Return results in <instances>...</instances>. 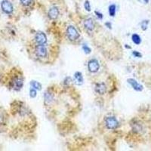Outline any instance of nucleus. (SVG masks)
<instances>
[{
    "label": "nucleus",
    "mask_w": 151,
    "mask_h": 151,
    "mask_svg": "<svg viewBox=\"0 0 151 151\" xmlns=\"http://www.w3.org/2000/svg\"><path fill=\"white\" fill-rule=\"evenodd\" d=\"M24 86V79L21 76H14L10 82V86L14 91H20Z\"/></svg>",
    "instance_id": "nucleus-1"
},
{
    "label": "nucleus",
    "mask_w": 151,
    "mask_h": 151,
    "mask_svg": "<svg viewBox=\"0 0 151 151\" xmlns=\"http://www.w3.org/2000/svg\"><path fill=\"white\" fill-rule=\"evenodd\" d=\"M66 33H67L66 34H67V38L72 42L77 40L79 38V36H80L77 29H76L73 26H69L67 28V32Z\"/></svg>",
    "instance_id": "nucleus-2"
},
{
    "label": "nucleus",
    "mask_w": 151,
    "mask_h": 151,
    "mask_svg": "<svg viewBox=\"0 0 151 151\" xmlns=\"http://www.w3.org/2000/svg\"><path fill=\"white\" fill-rule=\"evenodd\" d=\"M105 126L110 130H114L119 127V122L114 116H108L104 119Z\"/></svg>",
    "instance_id": "nucleus-3"
},
{
    "label": "nucleus",
    "mask_w": 151,
    "mask_h": 151,
    "mask_svg": "<svg viewBox=\"0 0 151 151\" xmlns=\"http://www.w3.org/2000/svg\"><path fill=\"white\" fill-rule=\"evenodd\" d=\"M1 9L4 13L7 14H11L13 13L14 11V7L13 5L9 0H2L1 2Z\"/></svg>",
    "instance_id": "nucleus-4"
},
{
    "label": "nucleus",
    "mask_w": 151,
    "mask_h": 151,
    "mask_svg": "<svg viewBox=\"0 0 151 151\" xmlns=\"http://www.w3.org/2000/svg\"><path fill=\"white\" fill-rule=\"evenodd\" d=\"M35 53L38 58H45L48 55V51L45 45H37L35 48Z\"/></svg>",
    "instance_id": "nucleus-5"
},
{
    "label": "nucleus",
    "mask_w": 151,
    "mask_h": 151,
    "mask_svg": "<svg viewBox=\"0 0 151 151\" xmlns=\"http://www.w3.org/2000/svg\"><path fill=\"white\" fill-rule=\"evenodd\" d=\"M100 69L99 62L96 59H91L88 62V70L90 73H97Z\"/></svg>",
    "instance_id": "nucleus-6"
},
{
    "label": "nucleus",
    "mask_w": 151,
    "mask_h": 151,
    "mask_svg": "<svg viewBox=\"0 0 151 151\" xmlns=\"http://www.w3.org/2000/svg\"><path fill=\"white\" fill-rule=\"evenodd\" d=\"M35 40L38 45H45L47 42V36L45 33L40 31L35 36Z\"/></svg>",
    "instance_id": "nucleus-7"
},
{
    "label": "nucleus",
    "mask_w": 151,
    "mask_h": 151,
    "mask_svg": "<svg viewBox=\"0 0 151 151\" xmlns=\"http://www.w3.org/2000/svg\"><path fill=\"white\" fill-rule=\"evenodd\" d=\"M127 82L132 88H133V89L137 91H143L144 89V87L141 84H140L138 82L135 80L134 79H128Z\"/></svg>",
    "instance_id": "nucleus-8"
},
{
    "label": "nucleus",
    "mask_w": 151,
    "mask_h": 151,
    "mask_svg": "<svg viewBox=\"0 0 151 151\" xmlns=\"http://www.w3.org/2000/svg\"><path fill=\"white\" fill-rule=\"evenodd\" d=\"M59 15V9L56 6H52L48 10V16L51 20H56Z\"/></svg>",
    "instance_id": "nucleus-9"
},
{
    "label": "nucleus",
    "mask_w": 151,
    "mask_h": 151,
    "mask_svg": "<svg viewBox=\"0 0 151 151\" xmlns=\"http://www.w3.org/2000/svg\"><path fill=\"white\" fill-rule=\"evenodd\" d=\"M94 90L98 94H104L106 91V86L104 83H97L94 87Z\"/></svg>",
    "instance_id": "nucleus-10"
},
{
    "label": "nucleus",
    "mask_w": 151,
    "mask_h": 151,
    "mask_svg": "<svg viewBox=\"0 0 151 151\" xmlns=\"http://www.w3.org/2000/svg\"><path fill=\"white\" fill-rule=\"evenodd\" d=\"M83 25H84V27L88 31H92L94 29V27H95L94 21H93V19L91 18V17L86 19L84 22H83Z\"/></svg>",
    "instance_id": "nucleus-11"
},
{
    "label": "nucleus",
    "mask_w": 151,
    "mask_h": 151,
    "mask_svg": "<svg viewBox=\"0 0 151 151\" xmlns=\"http://www.w3.org/2000/svg\"><path fill=\"white\" fill-rule=\"evenodd\" d=\"M74 81H75V83L76 84L79 85H82L83 83V74L81 72H76L74 73Z\"/></svg>",
    "instance_id": "nucleus-12"
},
{
    "label": "nucleus",
    "mask_w": 151,
    "mask_h": 151,
    "mask_svg": "<svg viewBox=\"0 0 151 151\" xmlns=\"http://www.w3.org/2000/svg\"><path fill=\"white\" fill-rule=\"evenodd\" d=\"M132 42L135 44V45H140L141 43V38L137 33H134L132 36Z\"/></svg>",
    "instance_id": "nucleus-13"
},
{
    "label": "nucleus",
    "mask_w": 151,
    "mask_h": 151,
    "mask_svg": "<svg viewBox=\"0 0 151 151\" xmlns=\"http://www.w3.org/2000/svg\"><path fill=\"white\" fill-rule=\"evenodd\" d=\"M108 11L110 17H114L116 15V6L115 4L110 5L108 8Z\"/></svg>",
    "instance_id": "nucleus-14"
},
{
    "label": "nucleus",
    "mask_w": 151,
    "mask_h": 151,
    "mask_svg": "<svg viewBox=\"0 0 151 151\" xmlns=\"http://www.w3.org/2000/svg\"><path fill=\"white\" fill-rule=\"evenodd\" d=\"M30 86L31 88H33L38 90V91H40L42 89V85L37 81H31Z\"/></svg>",
    "instance_id": "nucleus-15"
},
{
    "label": "nucleus",
    "mask_w": 151,
    "mask_h": 151,
    "mask_svg": "<svg viewBox=\"0 0 151 151\" xmlns=\"http://www.w3.org/2000/svg\"><path fill=\"white\" fill-rule=\"evenodd\" d=\"M44 97H45V101L49 103V102H52L53 101V95H52V93L48 92V91H45V94H44Z\"/></svg>",
    "instance_id": "nucleus-16"
},
{
    "label": "nucleus",
    "mask_w": 151,
    "mask_h": 151,
    "mask_svg": "<svg viewBox=\"0 0 151 151\" xmlns=\"http://www.w3.org/2000/svg\"><path fill=\"white\" fill-rule=\"evenodd\" d=\"M149 22L150 21H148V20H144V21H143L141 23V29H142V30H147V29L148 27V24H149Z\"/></svg>",
    "instance_id": "nucleus-17"
},
{
    "label": "nucleus",
    "mask_w": 151,
    "mask_h": 151,
    "mask_svg": "<svg viewBox=\"0 0 151 151\" xmlns=\"http://www.w3.org/2000/svg\"><path fill=\"white\" fill-rule=\"evenodd\" d=\"M84 8L86 9V11L87 12H91V4H90V2L88 0H86V2L84 3Z\"/></svg>",
    "instance_id": "nucleus-18"
},
{
    "label": "nucleus",
    "mask_w": 151,
    "mask_h": 151,
    "mask_svg": "<svg viewBox=\"0 0 151 151\" xmlns=\"http://www.w3.org/2000/svg\"><path fill=\"white\" fill-rule=\"evenodd\" d=\"M36 91H37V90H36L35 88H31L30 89H29V96H30V98H36V95H37V92H36Z\"/></svg>",
    "instance_id": "nucleus-19"
},
{
    "label": "nucleus",
    "mask_w": 151,
    "mask_h": 151,
    "mask_svg": "<svg viewBox=\"0 0 151 151\" xmlns=\"http://www.w3.org/2000/svg\"><path fill=\"white\" fill-rule=\"evenodd\" d=\"M82 48H83V52L86 54V55H88V54L91 53V49L89 48V47L87 45H83L82 46Z\"/></svg>",
    "instance_id": "nucleus-20"
},
{
    "label": "nucleus",
    "mask_w": 151,
    "mask_h": 151,
    "mask_svg": "<svg viewBox=\"0 0 151 151\" xmlns=\"http://www.w3.org/2000/svg\"><path fill=\"white\" fill-rule=\"evenodd\" d=\"M20 2H21V5L24 6H29L32 3L33 0H20Z\"/></svg>",
    "instance_id": "nucleus-21"
},
{
    "label": "nucleus",
    "mask_w": 151,
    "mask_h": 151,
    "mask_svg": "<svg viewBox=\"0 0 151 151\" xmlns=\"http://www.w3.org/2000/svg\"><path fill=\"white\" fill-rule=\"evenodd\" d=\"M94 14H95V15L97 16V17H98L99 20H102V19L104 18L103 14L98 12V11H95V12H94Z\"/></svg>",
    "instance_id": "nucleus-22"
},
{
    "label": "nucleus",
    "mask_w": 151,
    "mask_h": 151,
    "mask_svg": "<svg viewBox=\"0 0 151 151\" xmlns=\"http://www.w3.org/2000/svg\"><path fill=\"white\" fill-rule=\"evenodd\" d=\"M132 55H133V56L135 57V58H142V54L139 52H137V51H133L132 52Z\"/></svg>",
    "instance_id": "nucleus-23"
},
{
    "label": "nucleus",
    "mask_w": 151,
    "mask_h": 151,
    "mask_svg": "<svg viewBox=\"0 0 151 151\" xmlns=\"http://www.w3.org/2000/svg\"><path fill=\"white\" fill-rule=\"evenodd\" d=\"M71 81H72V79H71L70 77L67 76V77H66L65 79H64V84L65 85V86H68V85L71 83Z\"/></svg>",
    "instance_id": "nucleus-24"
},
{
    "label": "nucleus",
    "mask_w": 151,
    "mask_h": 151,
    "mask_svg": "<svg viewBox=\"0 0 151 151\" xmlns=\"http://www.w3.org/2000/svg\"><path fill=\"white\" fill-rule=\"evenodd\" d=\"M105 26L109 29H112V24L110 22H106L105 23Z\"/></svg>",
    "instance_id": "nucleus-25"
},
{
    "label": "nucleus",
    "mask_w": 151,
    "mask_h": 151,
    "mask_svg": "<svg viewBox=\"0 0 151 151\" xmlns=\"http://www.w3.org/2000/svg\"><path fill=\"white\" fill-rule=\"evenodd\" d=\"M2 120H3V118H2V116L0 115V124L2 123Z\"/></svg>",
    "instance_id": "nucleus-26"
},
{
    "label": "nucleus",
    "mask_w": 151,
    "mask_h": 151,
    "mask_svg": "<svg viewBox=\"0 0 151 151\" xmlns=\"http://www.w3.org/2000/svg\"><path fill=\"white\" fill-rule=\"evenodd\" d=\"M143 1H144V2H145V3H146V4L149 3V2H150V0H143Z\"/></svg>",
    "instance_id": "nucleus-27"
},
{
    "label": "nucleus",
    "mask_w": 151,
    "mask_h": 151,
    "mask_svg": "<svg viewBox=\"0 0 151 151\" xmlns=\"http://www.w3.org/2000/svg\"><path fill=\"white\" fill-rule=\"evenodd\" d=\"M125 47H126V48H131V47L128 46V45H125Z\"/></svg>",
    "instance_id": "nucleus-28"
}]
</instances>
